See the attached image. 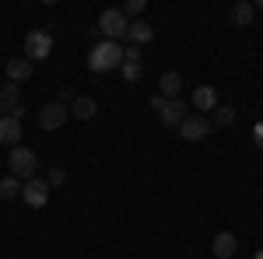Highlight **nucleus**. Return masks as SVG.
I'll return each mask as SVG.
<instances>
[{
	"instance_id": "obj_25",
	"label": "nucleus",
	"mask_w": 263,
	"mask_h": 259,
	"mask_svg": "<svg viewBox=\"0 0 263 259\" xmlns=\"http://www.w3.org/2000/svg\"><path fill=\"white\" fill-rule=\"evenodd\" d=\"M25 112H28V109H25V105H14V109H11V112H7V116H11V119H25Z\"/></svg>"
},
{
	"instance_id": "obj_21",
	"label": "nucleus",
	"mask_w": 263,
	"mask_h": 259,
	"mask_svg": "<svg viewBox=\"0 0 263 259\" xmlns=\"http://www.w3.org/2000/svg\"><path fill=\"white\" fill-rule=\"evenodd\" d=\"M144 7H147V0H126L120 11L126 14V18H141V14H144Z\"/></svg>"
},
{
	"instance_id": "obj_4",
	"label": "nucleus",
	"mask_w": 263,
	"mask_h": 259,
	"mask_svg": "<svg viewBox=\"0 0 263 259\" xmlns=\"http://www.w3.org/2000/svg\"><path fill=\"white\" fill-rule=\"evenodd\" d=\"M126 28H130V21H126V14H123L120 7H105V11L99 14V32L109 42L123 39V35H126Z\"/></svg>"
},
{
	"instance_id": "obj_29",
	"label": "nucleus",
	"mask_w": 263,
	"mask_h": 259,
	"mask_svg": "<svg viewBox=\"0 0 263 259\" xmlns=\"http://www.w3.org/2000/svg\"><path fill=\"white\" fill-rule=\"evenodd\" d=\"M0 116H4V105H0Z\"/></svg>"
},
{
	"instance_id": "obj_15",
	"label": "nucleus",
	"mask_w": 263,
	"mask_h": 259,
	"mask_svg": "<svg viewBox=\"0 0 263 259\" xmlns=\"http://www.w3.org/2000/svg\"><path fill=\"white\" fill-rule=\"evenodd\" d=\"M18 140H21V123L11 119V116H0V144L18 147Z\"/></svg>"
},
{
	"instance_id": "obj_24",
	"label": "nucleus",
	"mask_w": 263,
	"mask_h": 259,
	"mask_svg": "<svg viewBox=\"0 0 263 259\" xmlns=\"http://www.w3.org/2000/svg\"><path fill=\"white\" fill-rule=\"evenodd\" d=\"M74 98H78V95H74V91H70V88H63V91H60V98H57V102H60V105H67V109H70V102H74Z\"/></svg>"
},
{
	"instance_id": "obj_6",
	"label": "nucleus",
	"mask_w": 263,
	"mask_h": 259,
	"mask_svg": "<svg viewBox=\"0 0 263 259\" xmlns=\"http://www.w3.org/2000/svg\"><path fill=\"white\" fill-rule=\"evenodd\" d=\"M21 200H25L28 207H35V210L46 207V203H49V182L39 179V175H35V179H28L25 186H21Z\"/></svg>"
},
{
	"instance_id": "obj_11",
	"label": "nucleus",
	"mask_w": 263,
	"mask_h": 259,
	"mask_svg": "<svg viewBox=\"0 0 263 259\" xmlns=\"http://www.w3.org/2000/svg\"><path fill=\"white\" fill-rule=\"evenodd\" d=\"M70 116H74V119H81V123L95 119V116H99V102L88 98V95H78V98L70 102Z\"/></svg>"
},
{
	"instance_id": "obj_22",
	"label": "nucleus",
	"mask_w": 263,
	"mask_h": 259,
	"mask_svg": "<svg viewBox=\"0 0 263 259\" xmlns=\"http://www.w3.org/2000/svg\"><path fill=\"white\" fill-rule=\"evenodd\" d=\"M46 182H49V189H53V186H63V182H67V168H49Z\"/></svg>"
},
{
	"instance_id": "obj_26",
	"label": "nucleus",
	"mask_w": 263,
	"mask_h": 259,
	"mask_svg": "<svg viewBox=\"0 0 263 259\" xmlns=\"http://www.w3.org/2000/svg\"><path fill=\"white\" fill-rule=\"evenodd\" d=\"M253 137H256V144L263 147V123H256V130H253Z\"/></svg>"
},
{
	"instance_id": "obj_8",
	"label": "nucleus",
	"mask_w": 263,
	"mask_h": 259,
	"mask_svg": "<svg viewBox=\"0 0 263 259\" xmlns=\"http://www.w3.org/2000/svg\"><path fill=\"white\" fill-rule=\"evenodd\" d=\"M211 252H214L218 259H232L235 252H239V238H235L232 231H218L214 242H211Z\"/></svg>"
},
{
	"instance_id": "obj_16",
	"label": "nucleus",
	"mask_w": 263,
	"mask_h": 259,
	"mask_svg": "<svg viewBox=\"0 0 263 259\" xmlns=\"http://www.w3.org/2000/svg\"><path fill=\"white\" fill-rule=\"evenodd\" d=\"M253 18H256V4H249V0H239V4L232 7V25L246 28V25H253Z\"/></svg>"
},
{
	"instance_id": "obj_17",
	"label": "nucleus",
	"mask_w": 263,
	"mask_h": 259,
	"mask_svg": "<svg viewBox=\"0 0 263 259\" xmlns=\"http://www.w3.org/2000/svg\"><path fill=\"white\" fill-rule=\"evenodd\" d=\"M0 105H4V112H11L14 105H21V84H11V81H7V84L0 88Z\"/></svg>"
},
{
	"instance_id": "obj_2",
	"label": "nucleus",
	"mask_w": 263,
	"mask_h": 259,
	"mask_svg": "<svg viewBox=\"0 0 263 259\" xmlns=\"http://www.w3.org/2000/svg\"><path fill=\"white\" fill-rule=\"evenodd\" d=\"M11 175L21 182H28V179H35V172H39V158H35V151L32 147H11Z\"/></svg>"
},
{
	"instance_id": "obj_5",
	"label": "nucleus",
	"mask_w": 263,
	"mask_h": 259,
	"mask_svg": "<svg viewBox=\"0 0 263 259\" xmlns=\"http://www.w3.org/2000/svg\"><path fill=\"white\" fill-rule=\"evenodd\" d=\"M35 119H39L42 130H60L63 123L70 119V109L60 105V102H49V105H42L39 112H35Z\"/></svg>"
},
{
	"instance_id": "obj_28",
	"label": "nucleus",
	"mask_w": 263,
	"mask_h": 259,
	"mask_svg": "<svg viewBox=\"0 0 263 259\" xmlns=\"http://www.w3.org/2000/svg\"><path fill=\"white\" fill-rule=\"evenodd\" d=\"M256 7H260V11H263V0H260V4H256Z\"/></svg>"
},
{
	"instance_id": "obj_10",
	"label": "nucleus",
	"mask_w": 263,
	"mask_h": 259,
	"mask_svg": "<svg viewBox=\"0 0 263 259\" xmlns=\"http://www.w3.org/2000/svg\"><path fill=\"white\" fill-rule=\"evenodd\" d=\"M32 70H35V63L25 60V56H14V60H7V81H11V84H25V81L32 77Z\"/></svg>"
},
{
	"instance_id": "obj_27",
	"label": "nucleus",
	"mask_w": 263,
	"mask_h": 259,
	"mask_svg": "<svg viewBox=\"0 0 263 259\" xmlns=\"http://www.w3.org/2000/svg\"><path fill=\"white\" fill-rule=\"evenodd\" d=\"M256 259H263V249H260V252H256Z\"/></svg>"
},
{
	"instance_id": "obj_9",
	"label": "nucleus",
	"mask_w": 263,
	"mask_h": 259,
	"mask_svg": "<svg viewBox=\"0 0 263 259\" xmlns=\"http://www.w3.org/2000/svg\"><path fill=\"white\" fill-rule=\"evenodd\" d=\"M190 112H186V102L182 98H172V102H165L162 105V112H158V119L165 123V126H179L182 119H186Z\"/></svg>"
},
{
	"instance_id": "obj_3",
	"label": "nucleus",
	"mask_w": 263,
	"mask_h": 259,
	"mask_svg": "<svg viewBox=\"0 0 263 259\" xmlns=\"http://www.w3.org/2000/svg\"><path fill=\"white\" fill-rule=\"evenodd\" d=\"M49 56H53V32H46V28L28 32L25 35V60L39 63V60H49Z\"/></svg>"
},
{
	"instance_id": "obj_1",
	"label": "nucleus",
	"mask_w": 263,
	"mask_h": 259,
	"mask_svg": "<svg viewBox=\"0 0 263 259\" xmlns=\"http://www.w3.org/2000/svg\"><path fill=\"white\" fill-rule=\"evenodd\" d=\"M120 67H123V46L120 42L102 39L99 46H91V53H88V70L109 74V70H120Z\"/></svg>"
},
{
	"instance_id": "obj_18",
	"label": "nucleus",
	"mask_w": 263,
	"mask_h": 259,
	"mask_svg": "<svg viewBox=\"0 0 263 259\" xmlns=\"http://www.w3.org/2000/svg\"><path fill=\"white\" fill-rule=\"evenodd\" d=\"M21 186H25L21 179L4 175V179H0V200H21Z\"/></svg>"
},
{
	"instance_id": "obj_19",
	"label": "nucleus",
	"mask_w": 263,
	"mask_h": 259,
	"mask_svg": "<svg viewBox=\"0 0 263 259\" xmlns=\"http://www.w3.org/2000/svg\"><path fill=\"white\" fill-rule=\"evenodd\" d=\"M120 74H123V81H126V84H134V81H141V74H144V63H126V60H123Z\"/></svg>"
},
{
	"instance_id": "obj_12",
	"label": "nucleus",
	"mask_w": 263,
	"mask_h": 259,
	"mask_svg": "<svg viewBox=\"0 0 263 259\" xmlns=\"http://www.w3.org/2000/svg\"><path fill=\"white\" fill-rule=\"evenodd\" d=\"M193 109H197V112H214V109H218V91H214L211 84H200V88L193 91Z\"/></svg>"
},
{
	"instance_id": "obj_7",
	"label": "nucleus",
	"mask_w": 263,
	"mask_h": 259,
	"mask_svg": "<svg viewBox=\"0 0 263 259\" xmlns=\"http://www.w3.org/2000/svg\"><path fill=\"white\" fill-rule=\"evenodd\" d=\"M179 133H182V140H207V133H211V119H203L200 112H190L186 119L179 123Z\"/></svg>"
},
{
	"instance_id": "obj_13",
	"label": "nucleus",
	"mask_w": 263,
	"mask_h": 259,
	"mask_svg": "<svg viewBox=\"0 0 263 259\" xmlns=\"http://www.w3.org/2000/svg\"><path fill=\"white\" fill-rule=\"evenodd\" d=\"M179 91H182V77L176 70H165L162 81H158V95H162L165 102H172V98H179Z\"/></svg>"
},
{
	"instance_id": "obj_14",
	"label": "nucleus",
	"mask_w": 263,
	"mask_h": 259,
	"mask_svg": "<svg viewBox=\"0 0 263 259\" xmlns=\"http://www.w3.org/2000/svg\"><path fill=\"white\" fill-rule=\"evenodd\" d=\"M126 39H130V46H147V42L155 39V28L147 25V21H130V28H126Z\"/></svg>"
},
{
	"instance_id": "obj_20",
	"label": "nucleus",
	"mask_w": 263,
	"mask_h": 259,
	"mask_svg": "<svg viewBox=\"0 0 263 259\" xmlns=\"http://www.w3.org/2000/svg\"><path fill=\"white\" fill-rule=\"evenodd\" d=\"M235 123V109L232 105H218L214 109V126H232Z\"/></svg>"
},
{
	"instance_id": "obj_23",
	"label": "nucleus",
	"mask_w": 263,
	"mask_h": 259,
	"mask_svg": "<svg viewBox=\"0 0 263 259\" xmlns=\"http://www.w3.org/2000/svg\"><path fill=\"white\" fill-rule=\"evenodd\" d=\"M123 60L126 63H141V46H126V49H123Z\"/></svg>"
}]
</instances>
